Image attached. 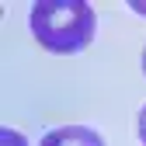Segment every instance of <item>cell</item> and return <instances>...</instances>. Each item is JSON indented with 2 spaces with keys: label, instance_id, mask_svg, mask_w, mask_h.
<instances>
[{
  "label": "cell",
  "instance_id": "277c9868",
  "mask_svg": "<svg viewBox=\"0 0 146 146\" xmlns=\"http://www.w3.org/2000/svg\"><path fill=\"white\" fill-rule=\"evenodd\" d=\"M136 136H139V143L146 146V104L139 108V115H136Z\"/></svg>",
  "mask_w": 146,
  "mask_h": 146
},
{
  "label": "cell",
  "instance_id": "5b68a950",
  "mask_svg": "<svg viewBox=\"0 0 146 146\" xmlns=\"http://www.w3.org/2000/svg\"><path fill=\"white\" fill-rule=\"evenodd\" d=\"M143 73H146V49H143Z\"/></svg>",
  "mask_w": 146,
  "mask_h": 146
},
{
  "label": "cell",
  "instance_id": "6da1fadb",
  "mask_svg": "<svg viewBox=\"0 0 146 146\" xmlns=\"http://www.w3.org/2000/svg\"><path fill=\"white\" fill-rule=\"evenodd\" d=\"M28 28L45 52L73 56L94 42L98 14L87 0H38L28 11Z\"/></svg>",
  "mask_w": 146,
  "mask_h": 146
},
{
  "label": "cell",
  "instance_id": "7a4b0ae2",
  "mask_svg": "<svg viewBox=\"0 0 146 146\" xmlns=\"http://www.w3.org/2000/svg\"><path fill=\"white\" fill-rule=\"evenodd\" d=\"M38 146H104V139L90 125H59L42 136Z\"/></svg>",
  "mask_w": 146,
  "mask_h": 146
},
{
  "label": "cell",
  "instance_id": "3957f363",
  "mask_svg": "<svg viewBox=\"0 0 146 146\" xmlns=\"http://www.w3.org/2000/svg\"><path fill=\"white\" fill-rule=\"evenodd\" d=\"M0 136H4V146H28V139L17 132V129H4Z\"/></svg>",
  "mask_w": 146,
  "mask_h": 146
}]
</instances>
